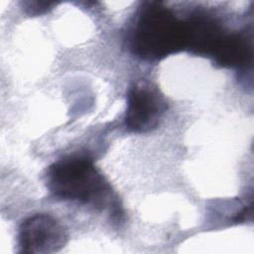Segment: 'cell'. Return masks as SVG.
Masks as SVG:
<instances>
[{
	"label": "cell",
	"mask_w": 254,
	"mask_h": 254,
	"mask_svg": "<svg viewBox=\"0 0 254 254\" xmlns=\"http://www.w3.org/2000/svg\"><path fill=\"white\" fill-rule=\"evenodd\" d=\"M130 42L140 58L160 60L186 47L185 22L162 3H145L133 25Z\"/></svg>",
	"instance_id": "1"
},
{
	"label": "cell",
	"mask_w": 254,
	"mask_h": 254,
	"mask_svg": "<svg viewBox=\"0 0 254 254\" xmlns=\"http://www.w3.org/2000/svg\"><path fill=\"white\" fill-rule=\"evenodd\" d=\"M47 186L59 198L83 203L100 202L108 192V185L86 156L73 155L50 166Z\"/></svg>",
	"instance_id": "2"
},
{
	"label": "cell",
	"mask_w": 254,
	"mask_h": 254,
	"mask_svg": "<svg viewBox=\"0 0 254 254\" xmlns=\"http://www.w3.org/2000/svg\"><path fill=\"white\" fill-rule=\"evenodd\" d=\"M167 109V102L156 87L135 83L128 92L125 122L128 129L146 133L155 129Z\"/></svg>",
	"instance_id": "3"
},
{
	"label": "cell",
	"mask_w": 254,
	"mask_h": 254,
	"mask_svg": "<svg viewBox=\"0 0 254 254\" xmlns=\"http://www.w3.org/2000/svg\"><path fill=\"white\" fill-rule=\"evenodd\" d=\"M66 242L63 225L49 214H35L25 219L19 228L20 252L46 254L61 250Z\"/></svg>",
	"instance_id": "4"
}]
</instances>
